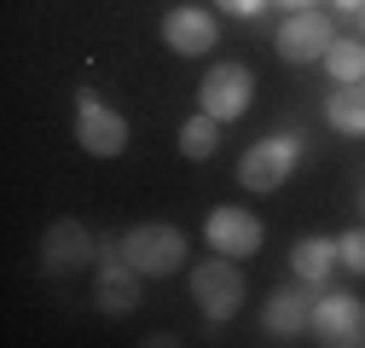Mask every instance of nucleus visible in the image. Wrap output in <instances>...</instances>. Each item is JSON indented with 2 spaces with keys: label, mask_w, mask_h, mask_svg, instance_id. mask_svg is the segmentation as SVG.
Returning a JSON list of instances; mask_svg holds the SVG:
<instances>
[{
  "label": "nucleus",
  "mask_w": 365,
  "mask_h": 348,
  "mask_svg": "<svg viewBox=\"0 0 365 348\" xmlns=\"http://www.w3.org/2000/svg\"><path fill=\"white\" fill-rule=\"evenodd\" d=\"M116 244H122V255H128L145 279H163V273H174L180 261H186V232H180V227H163V221L128 227Z\"/></svg>",
  "instance_id": "f257e3e1"
},
{
  "label": "nucleus",
  "mask_w": 365,
  "mask_h": 348,
  "mask_svg": "<svg viewBox=\"0 0 365 348\" xmlns=\"http://www.w3.org/2000/svg\"><path fill=\"white\" fill-rule=\"evenodd\" d=\"M296 157H302V140H296V134H267V140H255V145L244 151V163H238V186H244V192H279V186L290 180Z\"/></svg>",
  "instance_id": "f03ea898"
},
{
  "label": "nucleus",
  "mask_w": 365,
  "mask_h": 348,
  "mask_svg": "<svg viewBox=\"0 0 365 348\" xmlns=\"http://www.w3.org/2000/svg\"><path fill=\"white\" fill-rule=\"evenodd\" d=\"M192 296H197V308L209 319H232L244 308V273H238V261L220 255V250L209 261H197V267H192Z\"/></svg>",
  "instance_id": "7ed1b4c3"
},
{
  "label": "nucleus",
  "mask_w": 365,
  "mask_h": 348,
  "mask_svg": "<svg viewBox=\"0 0 365 348\" xmlns=\"http://www.w3.org/2000/svg\"><path fill=\"white\" fill-rule=\"evenodd\" d=\"M76 140H81V151H93V157H122V145H128V116H116L99 93H76Z\"/></svg>",
  "instance_id": "20e7f679"
},
{
  "label": "nucleus",
  "mask_w": 365,
  "mask_h": 348,
  "mask_svg": "<svg viewBox=\"0 0 365 348\" xmlns=\"http://www.w3.org/2000/svg\"><path fill=\"white\" fill-rule=\"evenodd\" d=\"M331 41H336L331 12H313V6H307V12H296V18L279 24L272 47H279L284 64H313V58H325V53H331Z\"/></svg>",
  "instance_id": "39448f33"
},
{
  "label": "nucleus",
  "mask_w": 365,
  "mask_h": 348,
  "mask_svg": "<svg viewBox=\"0 0 365 348\" xmlns=\"http://www.w3.org/2000/svg\"><path fill=\"white\" fill-rule=\"evenodd\" d=\"M250 99H255V76L244 64H215L203 76V87H197V105L209 116H220V122H238L250 111Z\"/></svg>",
  "instance_id": "423d86ee"
},
{
  "label": "nucleus",
  "mask_w": 365,
  "mask_h": 348,
  "mask_svg": "<svg viewBox=\"0 0 365 348\" xmlns=\"http://www.w3.org/2000/svg\"><path fill=\"white\" fill-rule=\"evenodd\" d=\"M307 331H313L319 342H331V348H354V342H365V302H359V296H342V290L319 296Z\"/></svg>",
  "instance_id": "0eeeda50"
},
{
  "label": "nucleus",
  "mask_w": 365,
  "mask_h": 348,
  "mask_svg": "<svg viewBox=\"0 0 365 348\" xmlns=\"http://www.w3.org/2000/svg\"><path fill=\"white\" fill-rule=\"evenodd\" d=\"M215 41H220V24H215L209 6H174V12H163V47H174L180 58H203Z\"/></svg>",
  "instance_id": "6e6552de"
},
{
  "label": "nucleus",
  "mask_w": 365,
  "mask_h": 348,
  "mask_svg": "<svg viewBox=\"0 0 365 348\" xmlns=\"http://www.w3.org/2000/svg\"><path fill=\"white\" fill-rule=\"evenodd\" d=\"M203 238L220 250V255H232V261H244V255H255L261 250V215H250V209H215L209 221H203Z\"/></svg>",
  "instance_id": "1a4fd4ad"
},
{
  "label": "nucleus",
  "mask_w": 365,
  "mask_h": 348,
  "mask_svg": "<svg viewBox=\"0 0 365 348\" xmlns=\"http://www.w3.org/2000/svg\"><path fill=\"white\" fill-rule=\"evenodd\" d=\"M41 261H47L53 273H76L81 261H93V232L81 221H53L47 238H41Z\"/></svg>",
  "instance_id": "9d476101"
},
{
  "label": "nucleus",
  "mask_w": 365,
  "mask_h": 348,
  "mask_svg": "<svg viewBox=\"0 0 365 348\" xmlns=\"http://www.w3.org/2000/svg\"><path fill=\"white\" fill-rule=\"evenodd\" d=\"M93 296H99L105 314H133V308H140V267L122 255V244H116V255L99 267V290H93Z\"/></svg>",
  "instance_id": "9b49d317"
},
{
  "label": "nucleus",
  "mask_w": 365,
  "mask_h": 348,
  "mask_svg": "<svg viewBox=\"0 0 365 348\" xmlns=\"http://www.w3.org/2000/svg\"><path fill=\"white\" fill-rule=\"evenodd\" d=\"M307 325H313V285L267 296V308H261V331L267 337H302Z\"/></svg>",
  "instance_id": "f8f14e48"
},
{
  "label": "nucleus",
  "mask_w": 365,
  "mask_h": 348,
  "mask_svg": "<svg viewBox=\"0 0 365 348\" xmlns=\"http://www.w3.org/2000/svg\"><path fill=\"white\" fill-rule=\"evenodd\" d=\"M336 261H342L336 238H319V232H313V238H302V244L290 250V273H296L302 285H313V290H319V285L336 273Z\"/></svg>",
  "instance_id": "ddd939ff"
},
{
  "label": "nucleus",
  "mask_w": 365,
  "mask_h": 348,
  "mask_svg": "<svg viewBox=\"0 0 365 348\" xmlns=\"http://www.w3.org/2000/svg\"><path fill=\"white\" fill-rule=\"evenodd\" d=\"M325 122L336 134H365V81H336V93L325 99Z\"/></svg>",
  "instance_id": "4468645a"
},
{
  "label": "nucleus",
  "mask_w": 365,
  "mask_h": 348,
  "mask_svg": "<svg viewBox=\"0 0 365 348\" xmlns=\"http://www.w3.org/2000/svg\"><path fill=\"white\" fill-rule=\"evenodd\" d=\"M220 116H209V111H197V116H186L180 122V157H192V163H203V157H215V145H220Z\"/></svg>",
  "instance_id": "2eb2a0df"
},
{
  "label": "nucleus",
  "mask_w": 365,
  "mask_h": 348,
  "mask_svg": "<svg viewBox=\"0 0 365 348\" xmlns=\"http://www.w3.org/2000/svg\"><path fill=\"white\" fill-rule=\"evenodd\" d=\"M325 70H331L336 81H365V47H359V41H331Z\"/></svg>",
  "instance_id": "dca6fc26"
},
{
  "label": "nucleus",
  "mask_w": 365,
  "mask_h": 348,
  "mask_svg": "<svg viewBox=\"0 0 365 348\" xmlns=\"http://www.w3.org/2000/svg\"><path fill=\"white\" fill-rule=\"evenodd\" d=\"M336 250H342V267L365 273V227H348V232L336 238Z\"/></svg>",
  "instance_id": "f3484780"
},
{
  "label": "nucleus",
  "mask_w": 365,
  "mask_h": 348,
  "mask_svg": "<svg viewBox=\"0 0 365 348\" xmlns=\"http://www.w3.org/2000/svg\"><path fill=\"white\" fill-rule=\"evenodd\" d=\"M267 0H215V12H232V18H255Z\"/></svg>",
  "instance_id": "a211bd4d"
},
{
  "label": "nucleus",
  "mask_w": 365,
  "mask_h": 348,
  "mask_svg": "<svg viewBox=\"0 0 365 348\" xmlns=\"http://www.w3.org/2000/svg\"><path fill=\"white\" fill-rule=\"evenodd\" d=\"M279 6H290V12H307V6H313V0H279Z\"/></svg>",
  "instance_id": "6ab92c4d"
},
{
  "label": "nucleus",
  "mask_w": 365,
  "mask_h": 348,
  "mask_svg": "<svg viewBox=\"0 0 365 348\" xmlns=\"http://www.w3.org/2000/svg\"><path fill=\"white\" fill-rule=\"evenodd\" d=\"M336 6H342V12H359V6H365V0H336Z\"/></svg>",
  "instance_id": "aec40b11"
},
{
  "label": "nucleus",
  "mask_w": 365,
  "mask_h": 348,
  "mask_svg": "<svg viewBox=\"0 0 365 348\" xmlns=\"http://www.w3.org/2000/svg\"><path fill=\"white\" fill-rule=\"evenodd\" d=\"M359 12H365V6H359ZM359 24H365V18H359Z\"/></svg>",
  "instance_id": "412c9836"
}]
</instances>
